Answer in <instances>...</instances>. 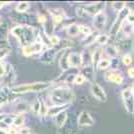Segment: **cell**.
Masks as SVG:
<instances>
[{"label": "cell", "mask_w": 134, "mask_h": 134, "mask_svg": "<svg viewBox=\"0 0 134 134\" xmlns=\"http://www.w3.org/2000/svg\"><path fill=\"white\" fill-rule=\"evenodd\" d=\"M11 34L23 47L35 42V39H37L38 36L36 35V30L27 25H17L13 27L11 29Z\"/></svg>", "instance_id": "cell-1"}, {"label": "cell", "mask_w": 134, "mask_h": 134, "mask_svg": "<svg viewBox=\"0 0 134 134\" xmlns=\"http://www.w3.org/2000/svg\"><path fill=\"white\" fill-rule=\"evenodd\" d=\"M50 99L53 105H69L75 99V94L71 89L57 87L50 93Z\"/></svg>", "instance_id": "cell-2"}, {"label": "cell", "mask_w": 134, "mask_h": 134, "mask_svg": "<svg viewBox=\"0 0 134 134\" xmlns=\"http://www.w3.org/2000/svg\"><path fill=\"white\" fill-rule=\"evenodd\" d=\"M51 86V82H33L16 85L11 88L13 94H22L27 92H42Z\"/></svg>", "instance_id": "cell-3"}, {"label": "cell", "mask_w": 134, "mask_h": 134, "mask_svg": "<svg viewBox=\"0 0 134 134\" xmlns=\"http://www.w3.org/2000/svg\"><path fill=\"white\" fill-rule=\"evenodd\" d=\"M130 11H131V10L129 9L127 6H125L122 10L118 11L117 17H116V19L114 20V22H113L112 26L110 27V30H109V34L111 35L112 37L116 36L118 34L119 30L122 28V25L124 24V22H125V20H126V18H127L128 14L130 13Z\"/></svg>", "instance_id": "cell-4"}, {"label": "cell", "mask_w": 134, "mask_h": 134, "mask_svg": "<svg viewBox=\"0 0 134 134\" xmlns=\"http://www.w3.org/2000/svg\"><path fill=\"white\" fill-rule=\"evenodd\" d=\"M121 97L123 99V103L125 109L128 113L133 114L134 113V93L131 88H126L122 90Z\"/></svg>", "instance_id": "cell-5"}, {"label": "cell", "mask_w": 134, "mask_h": 134, "mask_svg": "<svg viewBox=\"0 0 134 134\" xmlns=\"http://www.w3.org/2000/svg\"><path fill=\"white\" fill-rule=\"evenodd\" d=\"M43 50V43L41 41H35L31 44L24 46L22 48V53L25 56H32L34 54H38Z\"/></svg>", "instance_id": "cell-6"}, {"label": "cell", "mask_w": 134, "mask_h": 134, "mask_svg": "<svg viewBox=\"0 0 134 134\" xmlns=\"http://www.w3.org/2000/svg\"><path fill=\"white\" fill-rule=\"evenodd\" d=\"M90 91L92 95L94 96L97 100L101 101V102H106L107 100V95L105 93L104 89L101 87L99 84L97 83H92L90 86Z\"/></svg>", "instance_id": "cell-7"}, {"label": "cell", "mask_w": 134, "mask_h": 134, "mask_svg": "<svg viewBox=\"0 0 134 134\" xmlns=\"http://www.w3.org/2000/svg\"><path fill=\"white\" fill-rule=\"evenodd\" d=\"M77 124L80 127L84 126H92L94 124V119L90 115L89 112L81 111L79 113L78 118H77Z\"/></svg>", "instance_id": "cell-8"}, {"label": "cell", "mask_w": 134, "mask_h": 134, "mask_svg": "<svg viewBox=\"0 0 134 134\" xmlns=\"http://www.w3.org/2000/svg\"><path fill=\"white\" fill-rule=\"evenodd\" d=\"M107 22V16L105 14V12H101L99 14L93 16V21H92V24L94 28L97 30V31H100V30H103L104 27H105V24Z\"/></svg>", "instance_id": "cell-9"}, {"label": "cell", "mask_w": 134, "mask_h": 134, "mask_svg": "<svg viewBox=\"0 0 134 134\" xmlns=\"http://www.w3.org/2000/svg\"><path fill=\"white\" fill-rule=\"evenodd\" d=\"M105 7L104 3H94V4H88V5L84 6L83 11L85 14H89V15H97L101 12H103V9Z\"/></svg>", "instance_id": "cell-10"}, {"label": "cell", "mask_w": 134, "mask_h": 134, "mask_svg": "<svg viewBox=\"0 0 134 134\" xmlns=\"http://www.w3.org/2000/svg\"><path fill=\"white\" fill-rule=\"evenodd\" d=\"M133 47H134V41L130 37H127L125 39L121 40L117 44V46H116L118 53L119 52H124L125 54H129L128 52L132 50Z\"/></svg>", "instance_id": "cell-11"}, {"label": "cell", "mask_w": 134, "mask_h": 134, "mask_svg": "<svg viewBox=\"0 0 134 134\" xmlns=\"http://www.w3.org/2000/svg\"><path fill=\"white\" fill-rule=\"evenodd\" d=\"M68 65L69 68H78L82 66V56L77 52H69L68 55Z\"/></svg>", "instance_id": "cell-12"}, {"label": "cell", "mask_w": 134, "mask_h": 134, "mask_svg": "<svg viewBox=\"0 0 134 134\" xmlns=\"http://www.w3.org/2000/svg\"><path fill=\"white\" fill-rule=\"evenodd\" d=\"M31 109V105L26 102V101H20L15 104V106L13 108V111L17 113V114H23V113H26V112L30 111Z\"/></svg>", "instance_id": "cell-13"}, {"label": "cell", "mask_w": 134, "mask_h": 134, "mask_svg": "<svg viewBox=\"0 0 134 134\" xmlns=\"http://www.w3.org/2000/svg\"><path fill=\"white\" fill-rule=\"evenodd\" d=\"M69 105H53L48 108V113L47 115L51 116V117H55L58 114H60L61 112L66 111L67 108Z\"/></svg>", "instance_id": "cell-14"}, {"label": "cell", "mask_w": 134, "mask_h": 134, "mask_svg": "<svg viewBox=\"0 0 134 134\" xmlns=\"http://www.w3.org/2000/svg\"><path fill=\"white\" fill-rule=\"evenodd\" d=\"M11 94H13V93L11 92V90H9L8 88L0 89V108H2V106L9 101Z\"/></svg>", "instance_id": "cell-15"}, {"label": "cell", "mask_w": 134, "mask_h": 134, "mask_svg": "<svg viewBox=\"0 0 134 134\" xmlns=\"http://www.w3.org/2000/svg\"><path fill=\"white\" fill-rule=\"evenodd\" d=\"M105 78H106L107 81H110V82H113V83L117 84V85H121L123 82V77L118 74V73H115L111 71V72L106 73L105 75Z\"/></svg>", "instance_id": "cell-16"}, {"label": "cell", "mask_w": 134, "mask_h": 134, "mask_svg": "<svg viewBox=\"0 0 134 134\" xmlns=\"http://www.w3.org/2000/svg\"><path fill=\"white\" fill-rule=\"evenodd\" d=\"M68 55H69V52H63L62 53V56L60 57V60H59V66L61 69L63 70H66L69 68V65H68Z\"/></svg>", "instance_id": "cell-17"}, {"label": "cell", "mask_w": 134, "mask_h": 134, "mask_svg": "<svg viewBox=\"0 0 134 134\" xmlns=\"http://www.w3.org/2000/svg\"><path fill=\"white\" fill-rule=\"evenodd\" d=\"M67 120V113L66 111L61 112L60 114H58L57 116H55V123L58 127H62Z\"/></svg>", "instance_id": "cell-18"}, {"label": "cell", "mask_w": 134, "mask_h": 134, "mask_svg": "<svg viewBox=\"0 0 134 134\" xmlns=\"http://www.w3.org/2000/svg\"><path fill=\"white\" fill-rule=\"evenodd\" d=\"M91 58H92V64H93V66H97L98 62L102 59V49H101V48H97V49L93 52Z\"/></svg>", "instance_id": "cell-19"}, {"label": "cell", "mask_w": 134, "mask_h": 134, "mask_svg": "<svg viewBox=\"0 0 134 134\" xmlns=\"http://www.w3.org/2000/svg\"><path fill=\"white\" fill-rule=\"evenodd\" d=\"M54 55H55V52L53 49H49V50L45 51L44 53H43V55L41 56V59H42V61L43 62H47V63H49L53 60V58H54Z\"/></svg>", "instance_id": "cell-20"}, {"label": "cell", "mask_w": 134, "mask_h": 134, "mask_svg": "<svg viewBox=\"0 0 134 134\" xmlns=\"http://www.w3.org/2000/svg\"><path fill=\"white\" fill-rule=\"evenodd\" d=\"M105 52H106V55H108L110 58H116L118 56V50L116 48V46H113V45H109L107 46L106 49H105Z\"/></svg>", "instance_id": "cell-21"}, {"label": "cell", "mask_w": 134, "mask_h": 134, "mask_svg": "<svg viewBox=\"0 0 134 134\" xmlns=\"http://www.w3.org/2000/svg\"><path fill=\"white\" fill-rule=\"evenodd\" d=\"M97 36H98V34H94V33H91L90 35L86 36V37H85V39L82 41L83 46H88V45L93 44L94 42H96Z\"/></svg>", "instance_id": "cell-22"}, {"label": "cell", "mask_w": 134, "mask_h": 134, "mask_svg": "<svg viewBox=\"0 0 134 134\" xmlns=\"http://www.w3.org/2000/svg\"><path fill=\"white\" fill-rule=\"evenodd\" d=\"M79 33V29H78V25L73 23L71 25H69L67 27V34L69 36H76L77 34Z\"/></svg>", "instance_id": "cell-23"}, {"label": "cell", "mask_w": 134, "mask_h": 134, "mask_svg": "<svg viewBox=\"0 0 134 134\" xmlns=\"http://www.w3.org/2000/svg\"><path fill=\"white\" fill-rule=\"evenodd\" d=\"M29 7H30L29 2H19V3L15 6V10H16L17 12L23 13V12L27 11Z\"/></svg>", "instance_id": "cell-24"}, {"label": "cell", "mask_w": 134, "mask_h": 134, "mask_svg": "<svg viewBox=\"0 0 134 134\" xmlns=\"http://www.w3.org/2000/svg\"><path fill=\"white\" fill-rule=\"evenodd\" d=\"M24 124V117L22 116V114H18L15 116L14 120H13V127H22V125Z\"/></svg>", "instance_id": "cell-25"}, {"label": "cell", "mask_w": 134, "mask_h": 134, "mask_svg": "<svg viewBox=\"0 0 134 134\" xmlns=\"http://www.w3.org/2000/svg\"><path fill=\"white\" fill-rule=\"evenodd\" d=\"M64 13H54L52 14V19H53V24L58 25L59 23H61L64 19Z\"/></svg>", "instance_id": "cell-26"}, {"label": "cell", "mask_w": 134, "mask_h": 134, "mask_svg": "<svg viewBox=\"0 0 134 134\" xmlns=\"http://www.w3.org/2000/svg\"><path fill=\"white\" fill-rule=\"evenodd\" d=\"M108 40H109V36L108 35H106V34H98L96 42L100 45H104L108 42Z\"/></svg>", "instance_id": "cell-27"}, {"label": "cell", "mask_w": 134, "mask_h": 134, "mask_svg": "<svg viewBox=\"0 0 134 134\" xmlns=\"http://www.w3.org/2000/svg\"><path fill=\"white\" fill-rule=\"evenodd\" d=\"M109 66H111V61L108 59H101L97 64V67L99 69H107Z\"/></svg>", "instance_id": "cell-28"}, {"label": "cell", "mask_w": 134, "mask_h": 134, "mask_svg": "<svg viewBox=\"0 0 134 134\" xmlns=\"http://www.w3.org/2000/svg\"><path fill=\"white\" fill-rule=\"evenodd\" d=\"M78 29H79V33H82L84 35H86V36H88V35H90V34L92 33L91 29L88 26H86V25H78Z\"/></svg>", "instance_id": "cell-29"}, {"label": "cell", "mask_w": 134, "mask_h": 134, "mask_svg": "<svg viewBox=\"0 0 134 134\" xmlns=\"http://www.w3.org/2000/svg\"><path fill=\"white\" fill-rule=\"evenodd\" d=\"M48 108L49 107L46 106V104L44 103V101L41 100V106H40V110H39V114L41 117H44L47 115V113H48Z\"/></svg>", "instance_id": "cell-30"}, {"label": "cell", "mask_w": 134, "mask_h": 134, "mask_svg": "<svg viewBox=\"0 0 134 134\" xmlns=\"http://www.w3.org/2000/svg\"><path fill=\"white\" fill-rule=\"evenodd\" d=\"M40 106H41V99H36V100L33 102V104L31 105V109L34 113H39L40 110Z\"/></svg>", "instance_id": "cell-31"}, {"label": "cell", "mask_w": 134, "mask_h": 134, "mask_svg": "<svg viewBox=\"0 0 134 134\" xmlns=\"http://www.w3.org/2000/svg\"><path fill=\"white\" fill-rule=\"evenodd\" d=\"M85 80H86V78L84 77L83 74H77L75 76V79H74V83L76 85H81L85 82Z\"/></svg>", "instance_id": "cell-32"}, {"label": "cell", "mask_w": 134, "mask_h": 134, "mask_svg": "<svg viewBox=\"0 0 134 134\" xmlns=\"http://www.w3.org/2000/svg\"><path fill=\"white\" fill-rule=\"evenodd\" d=\"M122 27H123V30H124V33H126V35H127L128 37H129V35H130V33L133 32V26L130 25L129 23L125 24V22H124V24L122 25Z\"/></svg>", "instance_id": "cell-33"}, {"label": "cell", "mask_w": 134, "mask_h": 134, "mask_svg": "<svg viewBox=\"0 0 134 134\" xmlns=\"http://www.w3.org/2000/svg\"><path fill=\"white\" fill-rule=\"evenodd\" d=\"M122 62L125 66H129L132 63V57L130 56V54H124L122 57Z\"/></svg>", "instance_id": "cell-34"}, {"label": "cell", "mask_w": 134, "mask_h": 134, "mask_svg": "<svg viewBox=\"0 0 134 134\" xmlns=\"http://www.w3.org/2000/svg\"><path fill=\"white\" fill-rule=\"evenodd\" d=\"M49 41H50V44L56 46V45H58L60 43V38L58 36H56V35H51L49 37Z\"/></svg>", "instance_id": "cell-35"}, {"label": "cell", "mask_w": 134, "mask_h": 134, "mask_svg": "<svg viewBox=\"0 0 134 134\" xmlns=\"http://www.w3.org/2000/svg\"><path fill=\"white\" fill-rule=\"evenodd\" d=\"M112 6L117 10L120 11L125 7V2H112Z\"/></svg>", "instance_id": "cell-36"}, {"label": "cell", "mask_w": 134, "mask_h": 134, "mask_svg": "<svg viewBox=\"0 0 134 134\" xmlns=\"http://www.w3.org/2000/svg\"><path fill=\"white\" fill-rule=\"evenodd\" d=\"M126 22L129 23L130 25H134V12L133 11H130V13L128 14V16L126 18Z\"/></svg>", "instance_id": "cell-37"}, {"label": "cell", "mask_w": 134, "mask_h": 134, "mask_svg": "<svg viewBox=\"0 0 134 134\" xmlns=\"http://www.w3.org/2000/svg\"><path fill=\"white\" fill-rule=\"evenodd\" d=\"M8 52H9V49L7 48H0V60L3 59L8 54Z\"/></svg>", "instance_id": "cell-38"}, {"label": "cell", "mask_w": 134, "mask_h": 134, "mask_svg": "<svg viewBox=\"0 0 134 134\" xmlns=\"http://www.w3.org/2000/svg\"><path fill=\"white\" fill-rule=\"evenodd\" d=\"M5 74H6V67L2 63H0V78L4 77Z\"/></svg>", "instance_id": "cell-39"}, {"label": "cell", "mask_w": 134, "mask_h": 134, "mask_svg": "<svg viewBox=\"0 0 134 134\" xmlns=\"http://www.w3.org/2000/svg\"><path fill=\"white\" fill-rule=\"evenodd\" d=\"M7 131H8V134H19V129H17L16 127H13V126H10V128Z\"/></svg>", "instance_id": "cell-40"}, {"label": "cell", "mask_w": 134, "mask_h": 134, "mask_svg": "<svg viewBox=\"0 0 134 134\" xmlns=\"http://www.w3.org/2000/svg\"><path fill=\"white\" fill-rule=\"evenodd\" d=\"M19 134H31V131H30L29 128L22 127V128L19 129Z\"/></svg>", "instance_id": "cell-41"}, {"label": "cell", "mask_w": 134, "mask_h": 134, "mask_svg": "<svg viewBox=\"0 0 134 134\" xmlns=\"http://www.w3.org/2000/svg\"><path fill=\"white\" fill-rule=\"evenodd\" d=\"M38 21H39L40 23L46 22V16L43 15V14H39V15H38Z\"/></svg>", "instance_id": "cell-42"}, {"label": "cell", "mask_w": 134, "mask_h": 134, "mask_svg": "<svg viewBox=\"0 0 134 134\" xmlns=\"http://www.w3.org/2000/svg\"><path fill=\"white\" fill-rule=\"evenodd\" d=\"M128 76L130 78H134V67L128 69Z\"/></svg>", "instance_id": "cell-43"}, {"label": "cell", "mask_w": 134, "mask_h": 134, "mask_svg": "<svg viewBox=\"0 0 134 134\" xmlns=\"http://www.w3.org/2000/svg\"><path fill=\"white\" fill-rule=\"evenodd\" d=\"M0 134H8V131L3 128H0Z\"/></svg>", "instance_id": "cell-44"}, {"label": "cell", "mask_w": 134, "mask_h": 134, "mask_svg": "<svg viewBox=\"0 0 134 134\" xmlns=\"http://www.w3.org/2000/svg\"><path fill=\"white\" fill-rule=\"evenodd\" d=\"M7 4H8V2H0V8L3 7L4 5H7Z\"/></svg>", "instance_id": "cell-45"}, {"label": "cell", "mask_w": 134, "mask_h": 134, "mask_svg": "<svg viewBox=\"0 0 134 134\" xmlns=\"http://www.w3.org/2000/svg\"><path fill=\"white\" fill-rule=\"evenodd\" d=\"M3 113H4V112H3V109H2V108H0V115H1V114H3Z\"/></svg>", "instance_id": "cell-46"}, {"label": "cell", "mask_w": 134, "mask_h": 134, "mask_svg": "<svg viewBox=\"0 0 134 134\" xmlns=\"http://www.w3.org/2000/svg\"><path fill=\"white\" fill-rule=\"evenodd\" d=\"M1 23H2V17L0 16V25H1Z\"/></svg>", "instance_id": "cell-47"}, {"label": "cell", "mask_w": 134, "mask_h": 134, "mask_svg": "<svg viewBox=\"0 0 134 134\" xmlns=\"http://www.w3.org/2000/svg\"><path fill=\"white\" fill-rule=\"evenodd\" d=\"M131 89H132V91H133V93H134V83H133V85H132V88H131Z\"/></svg>", "instance_id": "cell-48"}, {"label": "cell", "mask_w": 134, "mask_h": 134, "mask_svg": "<svg viewBox=\"0 0 134 134\" xmlns=\"http://www.w3.org/2000/svg\"><path fill=\"white\" fill-rule=\"evenodd\" d=\"M133 32H134V25H133Z\"/></svg>", "instance_id": "cell-49"}]
</instances>
